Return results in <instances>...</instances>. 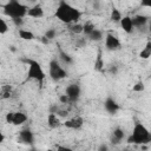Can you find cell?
Wrapping results in <instances>:
<instances>
[{"label": "cell", "instance_id": "6da1fadb", "mask_svg": "<svg viewBox=\"0 0 151 151\" xmlns=\"http://www.w3.org/2000/svg\"><path fill=\"white\" fill-rule=\"evenodd\" d=\"M55 18L64 24H76L81 18V12L70 2L60 1L55 9Z\"/></svg>", "mask_w": 151, "mask_h": 151}, {"label": "cell", "instance_id": "7a4b0ae2", "mask_svg": "<svg viewBox=\"0 0 151 151\" xmlns=\"http://www.w3.org/2000/svg\"><path fill=\"white\" fill-rule=\"evenodd\" d=\"M150 142H151V132L146 129V126L144 124L136 123L132 129V133L127 137V143L143 145V144H147Z\"/></svg>", "mask_w": 151, "mask_h": 151}, {"label": "cell", "instance_id": "3957f363", "mask_svg": "<svg viewBox=\"0 0 151 151\" xmlns=\"http://www.w3.org/2000/svg\"><path fill=\"white\" fill-rule=\"evenodd\" d=\"M4 9L8 17H11L13 20H17V19H22L25 15H27L28 7L19 1H9L5 5Z\"/></svg>", "mask_w": 151, "mask_h": 151}, {"label": "cell", "instance_id": "277c9868", "mask_svg": "<svg viewBox=\"0 0 151 151\" xmlns=\"http://www.w3.org/2000/svg\"><path fill=\"white\" fill-rule=\"evenodd\" d=\"M27 63H28L27 77L31 78V79H34V80H37L39 83H41L45 79V77H46L41 65L38 61H35V60H28Z\"/></svg>", "mask_w": 151, "mask_h": 151}, {"label": "cell", "instance_id": "5b68a950", "mask_svg": "<svg viewBox=\"0 0 151 151\" xmlns=\"http://www.w3.org/2000/svg\"><path fill=\"white\" fill-rule=\"evenodd\" d=\"M48 72H50V77L53 80H60L67 76L66 70H64V67L60 65V63L57 59H53L50 61Z\"/></svg>", "mask_w": 151, "mask_h": 151}, {"label": "cell", "instance_id": "8992f818", "mask_svg": "<svg viewBox=\"0 0 151 151\" xmlns=\"http://www.w3.org/2000/svg\"><path fill=\"white\" fill-rule=\"evenodd\" d=\"M105 47L109 51H117L120 48V41L112 33H107L105 37Z\"/></svg>", "mask_w": 151, "mask_h": 151}, {"label": "cell", "instance_id": "52a82bcc", "mask_svg": "<svg viewBox=\"0 0 151 151\" xmlns=\"http://www.w3.org/2000/svg\"><path fill=\"white\" fill-rule=\"evenodd\" d=\"M64 126L67 127V129H71V130H79L83 124H84V119L81 117H73V118H70L67 120H65L64 123Z\"/></svg>", "mask_w": 151, "mask_h": 151}, {"label": "cell", "instance_id": "ba28073f", "mask_svg": "<svg viewBox=\"0 0 151 151\" xmlns=\"http://www.w3.org/2000/svg\"><path fill=\"white\" fill-rule=\"evenodd\" d=\"M65 94L70 98L71 101L77 100V99L79 98V96H80V87H79V85H77V84H71V85H68V86L66 87Z\"/></svg>", "mask_w": 151, "mask_h": 151}, {"label": "cell", "instance_id": "9c48e42d", "mask_svg": "<svg viewBox=\"0 0 151 151\" xmlns=\"http://www.w3.org/2000/svg\"><path fill=\"white\" fill-rule=\"evenodd\" d=\"M27 17L34 18V19H40V18L44 17V8L41 7L40 4H35V5L31 6V7H28Z\"/></svg>", "mask_w": 151, "mask_h": 151}, {"label": "cell", "instance_id": "30bf717a", "mask_svg": "<svg viewBox=\"0 0 151 151\" xmlns=\"http://www.w3.org/2000/svg\"><path fill=\"white\" fill-rule=\"evenodd\" d=\"M120 27L123 28V31L127 34L132 33L133 32V28H134V25H133V21H132V18L130 15H124L119 22Z\"/></svg>", "mask_w": 151, "mask_h": 151}, {"label": "cell", "instance_id": "8fae6325", "mask_svg": "<svg viewBox=\"0 0 151 151\" xmlns=\"http://www.w3.org/2000/svg\"><path fill=\"white\" fill-rule=\"evenodd\" d=\"M47 125L50 129H57L61 125V120H60V117L57 114V113H48L47 116Z\"/></svg>", "mask_w": 151, "mask_h": 151}, {"label": "cell", "instance_id": "7c38bea8", "mask_svg": "<svg viewBox=\"0 0 151 151\" xmlns=\"http://www.w3.org/2000/svg\"><path fill=\"white\" fill-rule=\"evenodd\" d=\"M125 138V132L122 127H116L111 136V143L112 144H119Z\"/></svg>", "mask_w": 151, "mask_h": 151}, {"label": "cell", "instance_id": "4fadbf2b", "mask_svg": "<svg viewBox=\"0 0 151 151\" xmlns=\"http://www.w3.org/2000/svg\"><path fill=\"white\" fill-rule=\"evenodd\" d=\"M27 122V116L22 112H13V118H12V124L15 126L22 125L24 123Z\"/></svg>", "mask_w": 151, "mask_h": 151}, {"label": "cell", "instance_id": "5bb4252c", "mask_svg": "<svg viewBox=\"0 0 151 151\" xmlns=\"http://www.w3.org/2000/svg\"><path fill=\"white\" fill-rule=\"evenodd\" d=\"M19 139L21 143H25V144H31L33 142V134L29 130H24L20 132L19 134Z\"/></svg>", "mask_w": 151, "mask_h": 151}, {"label": "cell", "instance_id": "9a60e30c", "mask_svg": "<svg viewBox=\"0 0 151 151\" xmlns=\"http://www.w3.org/2000/svg\"><path fill=\"white\" fill-rule=\"evenodd\" d=\"M132 21H133V25L134 27H143L147 24L149 19L145 17V15H142V14H138V15H134L132 17Z\"/></svg>", "mask_w": 151, "mask_h": 151}, {"label": "cell", "instance_id": "2e32d148", "mask_svg": "<svg viewBox=\"0 0 151 151\" xmlns=\"http://www.w3.org/2000/svg\"><path fill=\"white\" fill-rule=\"evenodd\" d=\"M150 57H151V40H149L145 44L144 48L139 52V58L140 59H149Z\"/></svg>", "mask_w": 151, "mask_h": 151}, {"label": "cell", "instance_id": "e0dca14e", "mask_svg": "<svg viewBox=\"0 0 151 151\" xmlns=\"http://www.w3.org/2000/svg\"><path fill=\"white\" fill-rule=\"evenodd\" d=\"M105 109L110 112V113H114L118 109H119V106H118V104L113 100V99H111V98H109L106 101H105Z\"/></svg>", "mask_w": 151, "mask_h": 151}, {"label": "cell", "instance_id": "ac0fdd59", "mask_svg": "<svg viewBox=\"0 0 151 151\" xmlns=\"http://www.w3.org/2000/svg\"><path fill=\"white\" fill-rule=\"evenodd\" d=\"M18 33H19V37H20L21 39H24V40H33V39L35 38L34 34H33V32H31V31H28V29L20 28Z\"/></svg>", "mask_w": 151, "mask_h": 151}, {"label": "cell", "instance_id": "d6986e66", "mask_svg": "<svg viewBox=\"0 0 151 151\" xmlns=\"http://www.w3.org/2000/svg\"><path fill=\"white\" fill-rule=\"evenodd\" d=\"M110 18H111V20H112V21H114V22H120V20H122V18H123V15H122V12H120L118 8L113 7V8L111 9Z\"/></svg>", "mask_w": 151, "mask_h": 151}, {"label": "cell", "instance_id": "ffe728a7", "mask_svg": "<svg viewBox=\"0 0 151 151\" xmlns=\"http://www.w3.org/2000/svg\"><path fill=\"white\" fill-rule=\"evenodd\" d=\"M70 31H71L73 34H81V33H84V25L80 24V22L72 24V25L70 26Z\"/></svg>", "mask_w": 151, "mask_h": 151}, {"label": "cell", "instance_id": "44dd1931", "mask_svg": "<svg viewBox=\"0 0 151 151\" xmlns=\"http://www.w3.org/2000/svg\"><path fill=\"white\" fill-rule=\"evenodd\" d=\"M94 29H96V27H94V24H93V22L86 21V22L84 24V34H85V35L90 37L91 33H92Z\"/></svg>", "mask_w": 151, "mask_h": 151}, {"label": "cell", "instance_id": "7402d4cb", "mask_svg": "<svg viewBox=\"0 0 151 151\" xmlns=\"http://www.w3.org/2000/svg\"><path fill=\"white\" fill-rule=\"evenodd\" d=\"M91 40H93V41H99V40H101L103 39V32L100 31V29H94L92 33H91V35L88 37Z\"/></svg>", "mask_w": 151, "mask_h": 151}, {"label": "cell", "instance_id": "603a6c76", "mask_svg": "<svg viewBox=\"0 0 151 151\" xmlns=\"http://www.w3.org/2000/svg\"><path fill=\"white\" fill-rule=\"evenodd\" d=\"M8 24H7V21L4 19V18H0V34L1 35H4L7 31H8Z\"/></svg>", "mask_w": 151, "mask_h": 151}, {"label": "cell", "instance_id": "cb8c5ba5", "mask_svg": "<svg viewBox=\"0 0 151 151\" xmlns=\"http://www.w3.org/2000/svg\"><path fill=\"white\" fill-rule=\"evenodd\" d=\"M144 90H145V85H144L143 81H138V83H136V84L132 86V91H133V92H137V93L143 92Z\"/></svg>", "mask_w": 151, "mask_h": 151}, {"label": "cell", "instance_id": "d4e9b609", "mask_svg": "<svg viewBox=\"0 0 151 151\" xmlns=\"http://www.w3.org/2000/svg\"><path fill=\"white\" fill-rule=\"evenodd\" d=\"M11 93V87L9 86H2L1 88V97L2 98H8Z\"/></svg>", "mask_w": 151, "mask_h": 151}, {"label": "cell", "instance_id": "484cf974", "mask_svg": "<svg viewBox=\"0 0 151 151\" xmlns=\"http://www.w3.org/2000/svg\"><path fill=\"white\" fill-rule=\"evenodd\" d=\"M103 66H104V63H103V60H101V58H100V55H99L98 59H97V61L94 63V68H96L97 71H100Z\"/></svg>", "mask_w": 151, "mask_h": 151}, {"label": "cell", "instance_id": "4316f807", "mask_svg": "<svg viewBox=\"0 0 151 151\" xmlns=\"http://www.w3.org/2000/svg\"><path fill=\"white\" fill-rule=\"evenodd\" d=\"M55 34H57L55 29L51 28V29H47V31H46V34H45V37H46L47 39H53V38L55 37Z\"/></svg>", "mask_w": 151, "mask_h": 151}, {"label": "cell", "instance_id": "83f0119b", "mask_svg": "<svg viewBox=\"0 0 151 151\" xmlns=\"http://www.w3.org/2000/svg\"><path fill=\"white\" fill-rule=\"evenodd\" d=\"M59 101H60L61 104H67V103L71 101V100H70V98H68L66 94H60V96H59Z\"/></svg>", "mask_w": 151, "mask_h": 151}, {"label": "cell", "instance_id": "f1b7e54d", "mask_svg": "<svg viewBox=\"0 0 151 151\" xmlns=\"http://www.w3.org/2000/svg\"><path fill=\"white\" fill-rule=\"evenodd\" d=\"M55 151H73V149H71L68 146H64V145H58Z\"/></svg>", "mask_w": 151, "mask_h": 151}, {"label": "cell", "instance_id": "f546056e", "mask_svg": "<svg viewBox=\"0 0 151 151\" xmlns=\"http://www.w3.org/2000/svg\"><path fill=\"white\" fill-rule=\"evenodd\" d=\"M12 118H13V112H8V113H6V117H5L6 123L12 124Z\"/></svg>", "mask_w": 151, "mask_h": 151}, {"label": "cell", "instance_id": "4dcf8cb0", "mask_svg": "<svg viewBox=\"0 0 151 151\" xmlns=\"http://www.w3.org/2000/svg\"><path fill=\"white\" fill-rule=\"evenodd\" d=\"M142 7H147V8H151V0H144L140 2Z\"/></svg>", "mask_w": 151, "mask_h": 151}, {"label": "cell", "instance_id": "1f68e13d", "mask_svg": "<svg viewBox=\"0 0 151 151\" xmlns=\"http://www.w3.org/2000/svg\"><path fill=\"white\" fill-rule=\"evenodd\" d=\"M60 55H61V59H64L66 63H68V64L72 63V59L70 58V55H67V54H65V53H61Z\"/></svg>", "mask_w": 151, "mask_h": 151}, {"label": "cell", "instance_id": "d6a6232c", "mask_svg": "<svg viewBox=\"0 0 151 151\" xmlns=\"http://www.w3.org/2000/svg\"><path fill=\"white\" fill-rule=\"evenodd\" d=\"M98 151H109V146L106 144H100L98 147Z\"/></svg>", "mask_w": 151, "mask_h": 151}, {"label": "cell", "instance_id": "836d02e7", "mask_svg": "<svg viewBox=\"0 0 151 151\" xmlns=\"http://www.w3.org/2000/svg\"><path fill=\"white\" fill-rule=\"evenodd\" d=\"M147 29H149V32L151 33V20L147 21Z\"/></svg>", "mask_w": 151, "mask_h": 151}, {"label": "cell", "instance_id": "e575fe53", "mask_svg": "<svg viewBox=\"0 0 151 151\" xmlns=\"http://www.w3.org/2000/svg\"><path fill=\"white\" fill-rule=\"evenodd\" d=\"M4 140H5V136H4V133H1V134H0V142L4 143Z\"/></svg>", "mask_w": 151, "mask_h": 151}, {"label": "cell", "instance_id": "d590c367", "mask_svg": "<svg viewBox=\"0 0 151 151\" xmlns=\"http://www.w3.org/2000/svg\"><path fill=\"white\" fill-rule=\"evenodd\" d=\"M45 151H55V150H54V149H46Z\"/></svg>", "mask_w": 151, "mask_h": 151}, {"label": "cell", "instance_id": "8d00e7d4", "mask_svg": "<svg viewBox=\"0 0 151 151\" xmlns=\"http://www.w3.org/2000/svg\"><path fill=\"white\" fill-rule=\"evenodd\" d=\"M28 151H37V150H35V149H33V147H32V149H29V150H28Z\"/></svg>", "mask_w": 151, "mask_h": 151}]
</instances>
